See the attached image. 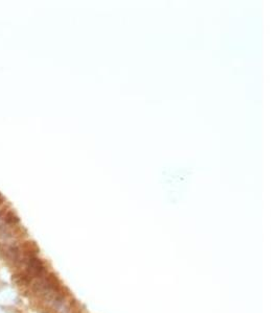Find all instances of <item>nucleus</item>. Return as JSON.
<instances>
[{
	"instance_id": "1",
	"label": "nucleus",
	"mask_w": 279,
	"mask_h": 313,
	"mask_svg": "<svg viewBox=\"0 0 279 313\" xmlns=\"http://www.w3.org/2000/svg\"><path fill=\"white\" fill-rule=\"evenodd\" d=\"M5 220H6V222H8V224H14V222H16V221L18 220V218L16 217V215L13 212H8L6 213V216H5Z\"/></svg>"
}]
</instances>
